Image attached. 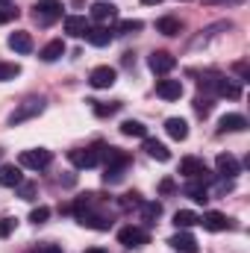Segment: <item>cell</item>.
<instances>
[{
  "label": "cell",
  "mask_w": 250,
  "mask_h": 253,
  "mask_svg": "<svg viewBox=\"0 0 250 253\" xmlns=\"http://www.w3.org/2000/svg\"><path fill=\"white\" fill-rule=\"evenodd\" d=\"M174 65H177V59H174L168 50H156V53H150V59H147V68H150L153 74H159V77L171 74V71H174Z\"/></svg>",
  "instance_id": "cell-7"
},
{
  "label": "cell",
  "mask_w": 250,
  "mask_h": 253,
  "mask_svg": "<svg viewBox=\"0 0 250 253\" xmlns=\"http://www.w3.org/2000/svg\"><path fill=\"white\" fill-rule=\"evenodd\" d=\"M215 94H218V97H230V100H236V97H242V85H239L236 80H230V77L221 74V80H218V85H215Z\"/></svg>",
  "instance_id": "cell-20"
},
{
  "label": "cell",
  "mask_w": 250,
  "mask_h": 253,
  "mask_svg": "<svg viewBox=\"0 0 250 253\" xmlns=\"http://www.w3.org/2000/svg\"><path fill=\"white\" fill-rule=\"evenodd\" d=\"M218 129L221 132H242V129H248V118L239 115V112H230V115H224L218 121Z\"/></svg>",
  "instance_id": "cell-18"
},
{
  "label": "cell",
  "mask_w": 250,
  "mask_h": 253,
  "mask_svg": "<svg viewBox=\"0 0 250 253\" xmlns=\"http://www.w3.org/2000/svg\"><path fill=\"white\" fill-rule=\"evenodd\" d=\"M115 77H118V71H115V68L100 65V68H94V71H91L88 83H91L94 88H112V85H115Z\"/></svg>",
  "instance_id": "cell-8"
},
{
  "label": "cell",
  "mask_w": 250,
  "mask_h": 253,
  "mask_svg": "<svg viewBox=\"0 0 250 253\" xmlns=\"http://www.w3.org/2000/svg\"><path fill=\"white\" fill-rule=\"evenodd\" d=\"M62 18V3L59 0H39L36 3V21L39 24H53V21H59Z\"/></svg>",
  "instance_id": "cell-4"
},
{
  "label": "cell",
  "mask_w": 250,
  "mask_h": 253,
  "mask_svg": "<svg viewBox=\"0 0 250 253\" xmlns=\"http://www.w3.org/2000/svg\"><path fill=\"white\" fill-rule=\"evenodd\" d=\"M68 159H71V165H74V168H94V165H100L91 147H85V150H83V147L68 150Z\"/></svg>",
  "instance_id": "cell-9"
},
{
  "label": "cell",
  "mask_w": 250,
  "mask_h": 253,
  "mask_svg": "<svg viewBox=\"0 0 250 253\" xmlns=\"http://www.w3.org/2000/svg\"><path fill=\"white\" fill-rule=\"evenodd\" d=\"M174 189H177V186H174V180H162V183H159V191H162V194H171Z\"/></svg>",
  "instance_id": "cell-41"
},
{
  "label": "cell",
  "mask_w": 250,
  "mask_h": 253,
  "mask_svg": "<svg viewBox=\"0 0 250 253\" xmlns=\"http://www.w3.org/2000/svg\"><path fill=\"white\" fill-rule=\"evenodd\" d=\"M203 3H242V0H203Z\"/></svg>",
  "instance_id": "cell-43"
},
{
  "label": "cell",
  "mask_w": 250,
  "mask_h": 253,
  "mask_svg": "<svg viewBox=\"0 0 250 253\" xmlns=\"http://www.w3.org/2000/svg\"><path fill=\"white\" fill-rule=\"evenodd\" d=\"M159 215H162V206H159V203H153V200H150V203L141 200V218H144V224H153Z\"/></svg>",
  "instance_id": "cell-29"
},
{
  "label": "cell",
  "mask_w": 250,
  "mask_h": 253,
  "mask_svg": "<svg viewBox=\"0 0 250 253\" xmlns=\"http://www.w3.org/2000/svg\"><path fill=\"white\" fill-rule=\"evenodd\" d=\"M18 15H21L18 9H12V6H3V9H0V24H9V21H15Z\"/></svg>",
  "instance_id": "cell-37"
},
{
  "label": "cell",
  "mask_w": 250,
  "mask_h": 253,
  "mask_svg": "<svg viewBox=\"0 0 250 253\" xmlns=\"http://www.w3.org/2000/svg\"><path fill=\"white\" fill-rule=\"evenodd\" d=\"M180 174L186 177V180H209V168H206V162L203 159H197V156H186L183 162H180Z\"/></svg>",
  "instance_id": "cell-6"
},
{
  "label": "cell",
  "mask_w": 250,
  "mask_h": 253,
  "mask_svg": "<svg viewBox=\"0 0 250 253\" xmlns=\"http://www.w3.org/2000/svg\"><path fill=\"white\" fill-rule=\"evenodd\" d=\"M215 168H218V174L221 177H227V180H233V177H239L242 174V165L236 162V156H230V153H221L218 159H215Z\"/></svg>",
  "instance_id": "cell-12"
},
{
  "label": "cell",
  "mask_w": 250,
  "mask_h": 253,
  "mask_svg": "<svg viewBox=\"0 0 250 253\" xmlns=\"http://www.w3.org/2000/svg\"><path fill=\"white\" fill-rule=\"evenodd\" d=\"M42 62H56V59H62L65 56V42L62 39H53V42H47L44 47H42Z\"/></svg>",
  "instance_id": "cell-22"
},
{
  "label": "cell",
  "mask_w": 250,
  "mask_h": 253,
  "mask_svg": "<svg viewBox=\"0 0 250 253\" xmlns=\"http://www.w3.org/2000/svg\"><path fill=\"white\" fill-rule=\"evenodd\" d=\"M197 224H203V230H209V233H221L230 227V218L224 212H203V218H197Z\"/></svg>",
  "instance_id": "cell-10"
},
{
  "label": "cell",
  "mask_w": 250,
  "mask_h": 253,
  "mask_svg": "<svg viewBox=\"0 0 250 253\" xmlns=\"http://www.w3.org/2000/svg\"><path fill=\"white\" fill-rule=\"evenodd\" d=\"M168 245H171L177 253H197V242H194V236H191V233H186V230L174 233V236L168 239Z\"/></svg>",
  "instance_id": "cell-13"
},
{
  "label": "cell",
  "mask_w": 250,
  "mask_h": 253,
  "mask_svg": "<svg viewBox=\"0 0 250 253\" xmlns=\"http://www.w3.org/2000/svg\"><path fill=\"white\" fill-rule=\"evenodd\" d=\"M44 112V100L42 97H27L24 103H18V109L9 115V124L18 126L24 124V121H30V118H36V115H42Z\"/></svg>",
  "instance_id": "cell-1"
},
{
  "label": "cell",
  "mask_w": 250,
  "mask_h": 253,
  "mask_svg": "<svg viewBox=\"0 0 250 253\" xmlns=\"http://www.w3.org/2000/svg\"><path fill=\"white\" fill-rule=\"evenodd\" d=\"M47 218H50V209H47V206H36V209L30 212V221H33V224H44Z\"/></svg>",
  "instance_id": "cell-34"
},
{
  "label": "cell",
  "mask_w": 250,
  "mask_h": 253,
  "mask_svg": "<svg viewBox=\"0 0 250 253\" xmlns=\"http://www.w3.org/2000/svg\"><path fill=\"white\" fill-rule=\"evenodd\" d=\"M9 47H12L15 53H30V50H33V36L18 30V33L9 36Z\"/></svg>",
  "instance_id": "cell-23"
},
{
  "label": "cell",
  "mask_w": 250,
  "mask_h": 253,
  "mask_svg": "<svg viewBox=\"0 0 250 253\" xmlns=\"http://www.w3.org/2000/svg\"><path fill=\"white\" fill-rule=\"evenodd\" d=\"M156 30H159L162 36H180L183 24H180V18H174V15H165V18H159V21H156Z\"/></svg>",
  "instance_id": "cell-26"
},
{
  "label": "cell",
  "mask_w": 250,
  "mask_h": 253,
  "mask_svg": "<svg viewBox=\"0 0 250 253\" xmlns=\"http://www.w3.org/2000/svg\"><path fill=\"white\" fill-rule=\"evenodd\" d=\"M77 221H80L83 227H91V230H109V227H112V221H109L100 209H94V212H83Z\"/></svg>",
  "instance_id": "cell-15"
},
{
  "label": "cell",
  "mask_w": 250,
  "mask_h": 253,
  "mask_svg": "<svg viewBox=\"0 0 250 253\" xmlns=\"http://www.w3.org/2000/svg\"><path fill=\"white\" fill-rule=\"evenodd\" d=\"M88 27H91V24H88L83 15H68V18H65V33L74 36V39H83V36L88 33Z\"/></svg>",
  "instance_id": "cell-19"
},
{
  "label": "cell",
  "mask_w": 250,
  "mask_h": 253,
  "mask_svg": "<svg viewBox=\"0 0 250 253\" xmlns=\"http://www.w3.org/2000/svg\"><path fill=\"white\" fill-rule=\"evenodd\" d=\"M144 6H156V3H162V0H141Z\"/></svg>",
  "instance_id": "cell-44"
},
{
  "label": "cell",
  "mask_w": 250,
  "mask_h": 253,
  "mask_svg": "<svg viewBox=\"0 0 250 253\" xmlns=\"http://www.w3.org/2000/svg\"><path fill=\"white\" fill-rule=\"evenodd\" d=\"M144 153H147L150 159H156V162H168V159H171V150H168L162 141H156V138H144Z\"/></svg>",
  "instance_id": "cell-21"
},
{
  "label": "cell",
  "mask_w": 250,
  "mask_h": 253,
  "mask_svg": "<svg viewBox=\"0 0 250 253\" xmlns=\"http://www.w3.org/2000/svg\"><path fill=\"white\" fill-rule=\"evenodd\" d=\"M15 230V218H0V239H6Z\"/></svg>",
  "instance_id": "cell-39"
},
{
  "label": "cell",
  "mask_w": 250,
  "mask_h": 253,
  "mask_svg": "<svg viewBox=\"0 0 250 253\" xmlns=\"http://www.w3.org/2000/svg\"><path fill=\"white\" fill-rule=\"evenodd\" d=\"M156 94L162 100H180L183 97V83L180 80H159L156 83Z\"/></svg>",
  "instance_id": "cell-11"
},
{
  "label": "cell",
  "mask_w": 250,
  "mask_h": 253,
  "mask_svg": "<svg viewBox=\"0 0 250 253\" xmlns=\"http://www.w3.org/2000/svg\"><path fill=\"white\" fill-rule=\"evenodd\" d=\"M183 191H186V197L197 200V203H206V200H209V189H206V183H203V180H188Z\"/></svg>",
  "instance_id": "cell-25"
},
{
  "label": "cell",
  "mask_w": 250,
  "mask_h": 253,
  "mask_svg": "<svg viewBox=\"0 0 250 253\" xmlns=\"http://www.w3.org/2000/svg\"><path fill=\"white\" fill-rule=\"evenodd\" d=\"M165 132H168L174 141H186L188 138V124L183 121V118H168V121H165Z\"/></svg>",
  "instance_id": "cell-24"
},
{
  "label": "cell",
  "mask_w": 250,
  "mask_h": 253,
  "mask_svg": "<svg viewBox=\"0 0 250 253\" xmlns=\"http://www.w3.org/2000/svg\"><path fill=\"white\" fill-rule=\"evenodd\" d=\"M18 162H21V168L44 171V168L53 162V153H50V150H44V147H33V150H24V153L18 156Z\"/></svg>",
  "instance_id": "cell-2"
},
{
  "label": "cell",
  "mask_w": 250,
  "mask_h": 253,
  "mask_svg": "<svg viewBox=\"0 0 250 253\" xmlns=\"http://www.w3.org/2000/svg\"><path fill=\"white\" fill-rule=\"evenodd\" d=\"M236 74H239L242 80H248V65H245V62H239V65H236Z\"/></svg>",
  "instance_id": "cell-42"
},
{
  "label": "cell",
  "mask_w": 250,
  "mask_h": 253,
  "mask_svg": "<svg viewBox=\"0 0 250 253\" xmlns=\"http://www.w3.org/2000/svg\"><path fill=\"white\" fill-rule=\"evenodd\" d=\"M18 194H21L24 200H33V197H36V186H33V183H21V186H18Z\"/></svg>",
  "instance_id": "cell-38"
},
{
  "label": "cell",
  "mask_w": 250,
  "mask_h": 253,
  "mask_svg": "<svg viewBox=\"0 0 250 253\" xmlns=\"http://www.w3.org/2000/svg\"><path fill=\"white\" fill-rule=\"evenodd\" d=\"M85 253H106V251H100V248H94V251H85Z\"/></svg>",
  "instance_id": "cell-45"
},
{
  "label": "cell",
  "mask_w": 250,
  "mask_h": 253,
  "mask_svg": "<svg viewBox=\"0 0 250 253\" xmlns=\"http://www.w3.org/2000/svg\"><path fill=\"white\" fill-rule=\"evenodd\" d=\"M91 18H94L100 27H106V24H112V21L118 18V9L103 0V3H94V6H91Z\"/></svg>",
  "instance_id": "cell-14"
},
{
  "label": "cell",
  "mask_w": 250,
  "mask_h": 253,
  "mask_svg": "<svg viewBox=\"0 0 250 253\" xmlns=\"http://www.w3.org/2000/svg\"><path fill=\"white\" fill-rule=\"evenodd\" d=\"M121 132L129 135V138H147V126L141 124V121H124L121 124Z\"/></svg>",
  "instance_id": "cell-28"
},
{
  "label": "cell",
  "mask_w": 250,
  "mask_h": 253,
  "mask_svg": "<svg viewBox=\"0 0 250 253\" xmlns=\"http://www.w3.org/2000/svg\"><path fill=\"white\" fill-rule=\"evenodd\" d=\"M91 103H94V115H100V118L115 115V112L121 109V103H97V100H91Z\"/></svg>",
  "instance_id": "cell-32"
},
{
  "label": "cell",
  "mask_w": 250,
  "mask_h": 253,
  "mask_svg": "<svg viewBox=\"0 0 250 253\" xmlns=\"http://www.w3.org/2000/svg\"><path fill=\"white\" fill-rule=\"evenodd\" d=\"M33 253H62V248H56V245H39Z\"/></svg>",
  "instance_id": "cell-40"
},
{
  "label": "cell",
  "mask_w": 250,
  "mask_h": 253,
  "mask_svg": "<svg viewBox=\"0 0 250 253\" xmlns=\"http://www.w3.org/2000/svg\"><path fill=\"white\" fill-rule=\"evenodd\" d=\"M118 242H121L124 248H144V245L150 242V236H147V230L129 224V227H121V230H118Z\"/></svg>",
  "instance_id": "cell-5"
},
{
  "label": "cell",
  "mask_w": 250,
  "mask_h": 253,
  "mask_svg": "<svg viewBox=\"0 0 250 253\" xmlns=\"http://www.w3.org/2000/svg\"><path fill=\"white\" fill-rule=\"evenodd\" d=\"M112 36H115V33H112L109 27H100V24H97V27H88L85 42H88V44H94V47H106V44L112 42Z\"/></svg>",
  "instance_id": "cell-17"
},
{
  "label": "cell",
  "mask_w": 250,
  "mask_h": 253,
  "mask_svg": "<svg viewBox=\"0 0 250 253\" xmlns=\"http://www.w3.org/2000/svg\"><path fill=\"white\" fill-rule=\"evenodd\" d=\"M197 212H191V209H180V212H174V224H177V230H188V227H194L197 224Z\"/></svg>",
  "instance_id": "cell-27"
},
{
  "label": "cell",
  "mask_w": 250,
  "mask_h": 253,
  "mask_svg": "<svg viewBox=\"0 0 250 253\" xmlns=\"http://www.w3.org/2000/svg\"><path fill=\"white\" fill-rule=\"evenodd\" d=\"M21 183H24L21 165H0V186H6V189H18Z\"/></svg>",
  "instance_id": "cell-16"
},
{
  "label": "cell",
  "mask_w": 250,
  "mask_h": 253,
  "mask_svg": "<svg viewBox=\"0 0 250 253\" xmlns=\"http://www.w3.org/2000/svg\"><path fill=\"white\" fill-rule=\"evenodd\" d=\"M0 3H3V6H6V3H9V0H0Z\"/></svg>",
  "instance_id": "cell-46"
},
{
  "label": "cell",
  "mask_w": 250,
  "mask_h": 253,
  "mask_svg": "<svg viewBox=\"0 0 250 253\" xmlns=\"http://www.w3.org/2000/svg\"><path fill=\"white\" fill-rule=\"evenodd\" d=\"M18 74H21V65H18V62H0V83L15 80Z\"/></svg>",
  "instance_id": "cell-31"
},
{
  "label": "cell",
  "mask_w": 250,
  "mask_h": 253,
  "mask_svg": "<svg viewBox=\"0 0 250 253\" xmlns=\"http://www.w3.org/2000/svg\"><path fill=\"white\" fill-rule=\"evenodd\" d=\"M91 150H94L97 162H103L106 168H109V165H129V156H126L124 150L112 147V144H94Z\"/></svg>",
  "instance_id": "cell-3"
},
{
  "label": "cell",
  "mask_w": 250,
  "mask_h": 253,
  "mask_svg": "<svg viewBox=\"0 0 250 253\" xmlns=\"http://www.w3.org/2000/svg\"><path fill=\"white\" fill-rule=\"evenodd\" d=\"M194 112L206 118V115L212 112V100H209V97H197V100H194Z\"/></svg>",
  "instance_id": "cell-36"
},
{
  "label": "cell",
  "mask_w": 250,
  "mask_h": 253,
  "mask_svg": "<svg viewBox=\"0 0 250 253\" xmlns=\"http://www.w3.org/2000/svg\"><path fill=\"white\" fill-rule=\"evenodd\" d=\"M126 168H129V165H109V168H106V174H103V183H106V186L121 183V180H124V174H126Z\"/></svg>",
  "instance_id": "cell-30"
},
{
  "label": "cell",
  "mask_w": 250,
  "mask_h": 253,
  "mask_svg": "<svg viewBox=\"0 0 250 253\" xmlns=\"http://www.w3.org/2000/svg\"><path fill=\"white\" fill-rule=\"evenodd\" d=\"M141 27H144L141 21H121V24H118V33H121V36H129V33H138Z\"/></svg>",
  "instance_id": "cell-35"
},
{
  "label": "cell",
  "mask_w": 250,
  "mask_h": 253,
  "mask_svg": "<svg viewBox=\"0 0 250 253\" xmlns=\"http://www.w3.org/2000/svg\"><path fill=\"white\" fill-rule=\"evenodd\" d=\"M118 206H121V209H132V206H141V194L129 191V194H124V197L118 200Z\"/></svg>",
  "instance_id": "cell-33"
}]
</instances>
